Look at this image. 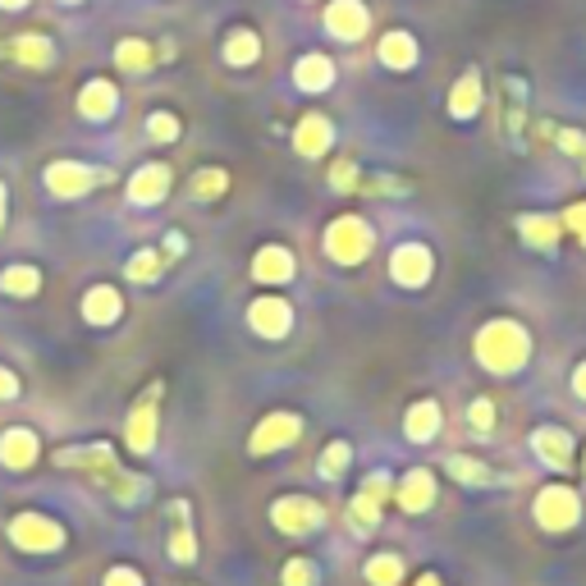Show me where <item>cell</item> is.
I'll return each instance as SVG.
<instances>
[{
    "instance_id": "obj_1",
    "label": "cell",
    "mask_w": 586,
    "mask_h": 586,
    "mask_svg": "<svg viewBox=\"0 0 586 586\" xmlns=\"http://www.w3.org/2000/svg\"><path fill=\"white\" fill-rule=\"evenodd\" d=\"M60 468H79V472H92L96 481H106L111 495L119 504H138L142 495H151V481L147 476H134V472H119L115 463V449L111 445H88V449H60L56 453Z\"/></svg>"
},
{
    "instance_id": "obj_2",
    "label": "cell",
    "mask_w": 586,
    "mask_h": 586,
    "mask_svg": "<svg viewBox=\"0 0 586 586\" xmlns=\"http://www.w3.org/2000/svg\"><path fill=\"white\" fill-rule=\"evenodd\" d=\"M527 335H522V325L518 321H491L486 330L476 335V358H481V367L486 371H499V376H508V371H518L522 363H527Z\"/></svg>"
},
{
    "instance_id": "obj_3",
    "label": "cell",
    "mask_w": 586,
    "mask_h": 586,
    "mask_svg": "<svg viewBox=\"0 0 586 586\" xmlns=\"http://www.w3.org/2000/svg\"><path fill=\"white\" fill-rule=\"evenodd\" d=\"M371 243H376V234H371V225L363 216H340V220H330V229H325V252L340 266L367 262L371 257Z\"/></svg>"
},
{
    "instance_id": "obj_4",
    "label": "cell",
    "mask_w": 586,
    "mask_h": 586,
    "mask_svg": "<svg viewBox=\"0 0 586 586\" xmlns=\"http://www.w3.org/2000/svg\"><path fill=\"white\" fill-rule=\"evenodd\" d=\"M111 180H115L111 170H92V165H79V161L46 165V188L56 197H88L96 184H111Z\"/></svg>"
},
{
    "instance_id": "obj_5",
    "label": "cell",
    "mask_w": 586,
    "mask_h": 586,
    "mask_svg": "<svg viewBox=\"0 0 586 586\" xmlns=\"http://www.w3.org/2000/svg\"><path fill=\"white\" fill-rule=\"evenodd\" d=\"M271 522L285 531V537H308V531H317L325 522V508L308 495H285L271 504Z\"/></svg>"
},
{
    "instance_id": "obj_6",
    "label": "cell",
    "mask_w": 586,
    "mask_h": 586,
    "mask_svg": "<svg viewBox=\"0 0 586 586\" xmlns=\"http://www.w3.org/2000/svg\"><path fill=\"white\" fill-rule=\"evenodd\" d=\"M161 380L157 386H147V394L134 403V413H129V426H124V440H129L134 453H151L157 449V413H161Z\"/></svg>"
},
{
    "instance_id": "obj_7",
    "label": "cell",
    "mask_w": 586,
    "mask_h": 586,
    "mask_svg": "<svg viewBox=\"0 0 586 586\" xmlns=\"http://www.w3.org/2000/svg\"><path fill=\"white\" fill-rule=\"evenodd\" d=\"M10 541L19 550H28V554H50V550H60L65 545V527L60 522H50L42 514H19L10 522Z\"/></svg>"
},
{
    "instance_id": "obj_8",
    "label": "cell",
    "mask_w": 586,
    "mask_h": 586,
    "mask_svg": "<svg viewBox=\"0 0 586 586\" xmlns=\"http://www.w3.org/2000/svg\"><path fill=\"white\" fill-rule=\"evenodd\" d=\"M302 436V417L298 413H271L266 422H257V430L248 436V453L252 458H266L275 449H289Z\"/></svg>"
},
{
    "instance_id": "obj_9",
    "label": "cell",
    "mask_w": 586,
    "mask_h": 586,
    "mask_svg": "<svg viewBox=\"0 0 586 586\" xmlns=\"http://www.w3.org/2000/svg\"><path fill=\"white\" fill-rule=\"evenodd\" d=\"M577 518H582V504H577V495H573L568 486H545V491H541V499H537V522H541L545 531H568V527H577Z\"/></svg>"
},
{
    "instance_id": "obj_10",
    "label": "cell",
    "mask_w": 586,
    "mask_h": 586,
    "mask_svg": "<svg viewBox=\"0 0 586 586\" xmlns=\"http://www.w3.org/2000/svg\"><path fill=\"white\" fill-rule=\"evenodd\" d=\"M248 325L257 330L262 340H285L289 330H294V308L279 294H266V298H257L248 308Z\"/></svg>"
},
{
    "instance_id": "obj_11",
    "label": "cell",
    "mask_w": 586,
    "mask_h": 586,
    "mask_svg": "<svg viewBox=\"0 0 586 586\" xmlns=\"http://www.w3.org/2000/svg\"><path fill=\"white\" fill-rule=\"evenodd\" d=\"M170 193V165L165 161H147L129 174V202L134 207H157Z\"/></svg>"
},
{
    "instance_id": "obj_12",
    "label": "cell",
    "mask_w": 586,
    "mask_h": 586,
    "mask_svg": "<svg viewBox=\"0 0 586 586\" xmlns=\"http://www.w3.org/2000/svg\"><path fill=\"white\" fill-rule=\"evenodd\" d=\"M367 23H371V14H367L363 0H330V10H325V28H330V37L358 42V37H367Z\"/></svg>"
},
{
    "instance_id": "obj_13",
    "label": "cell",
    "mask_w": 586,
    "mask_h": 586,
    "mask_svg": "<svg viewBox=\"0 0 586 586\" xmlns=\"http://www.w3.org/2000/svg\"><path fill=\"white\" fill-rule=\"evenodd\" d=\"M390 275H394V285H403V289H422L426 279H430V252H426L422 243H403V248H394Z\"/></svg>"
},
{
    "instance_id": "obj_14",
    "label": "cell",
    "mask_w": 586,
    "mask_h": 586,
    "mask_svg": "<svg viewBox=\"0 0 586 586\" xmlns=\"http://www.w3.org/2000/svg\"><path fill=\"white\" fill-rule=\"evenodd\" d=\"M294 275H298L294 252L279 248V243H266L257 257H252V279H257V285H289Z\"/></svg>"
},
{
    "instance_id": "obj_15",
    "label": "cell",
    "mask_w": 586,
    "mask_h": 586,
    "mask_svg": "<svg viewBox=\"0 0 586 586\" xmlns=\"http://www.w3.org/2000/svg\"><path fill=\"white\" fill-rule=\"evenodd\" d=\"M0 60H19L28 69H50L56 65V46H50V37H42V33H19L14 42L0 46Z\"/></svg>"
},
{
    "instance_id": "obj_16",
    "label": "cell",
    "mask_w": 586,
    "mask_h": 586,
    "mask_svg": "<svg viewBox=\"0 0 586 586\" xmlns=\"http://www.w3.org/2000/svg\"><path fill=\"white\" fill-rule=\"evenodd\" d=\"M386 495H390V476H386V472H371V476L363 481V491L353 495V504H348L353 522L371 531V527L380 522V504H386Z\"/></svg>"
},
{
    "instance_id": "obj_17",
    "label": "cell",
    "mask_w": 586,
    "mask_h": 586,
    "mask_svg": "<svg viewBox=\"0 0 586 586\" xmlns=\"http://www.w3.org/2000/svg\"><path fill=\"white\" fill-rule=\"evenodd\" d=\"M37 453H42V440L33 436L28 426H10L5 436H0V463H5L10 472L33 468V463H37Z\"/></svg>"
},
{
    "instance_id": "obj_18",
    "label": "cell",
    "mask_w": 586,
    "mask_h": 586,
    "mask_svg": "<svg viewBox=\"0 0 586 586\" xmlns=\"http://www.w3.org/2000/svg\"><path fill=\"white\" fill-rule=\"evenodd\" d=\"M330 142H335V129H330V119L308 111L298 124H294V147L302 151V157H325Z\"/></svg>"
},
{
    "instance_id": "obj_19",
    "label": "cell",
    "mask_w": 586,
    "mask_h": 586,
    "mask_svg": "<svg viewBox=\"0 0 586 586\" xmlns=\"http://www.w3.org/2000/svg\"><path fill=\"white\" fill-rule=\"evenodd\" d=\"M79 111H83V119H92V124L111 119V115L119 111V92H115V83H111V79H92V83H83V92H79Z\"/></svg>"
},
{
    "instance_id": "obj_20",
    "label": "cell",
    "mask_w": 586,
    "mask_h": 586,
    "mask_svg": "<svg viewBox=\"0 0 586 586\" xmlns=\"http://www.w3.org/2000/svg\"><path fill=\"white\" fill-rule=\"evenodd\" d=\"M124 317V298H119V289H111V285H92L88 294H83V321L88 325H115Z\"/></svg>"
},
{
    "instance_id": "obj_21",
    "label": "cell",
    "mask_w": 586,
    "mask_h": 586,
    "mask_svg": "<svg viewBox=\"0 0 586 586\" xmlns=\"http://www.w3.org/2000/svg\"><path fill=\"white\" fill-rule=\"evenodd\" d=\"M394 499H399V508H403V514H422V508H430V499H436V476H430L426 468L407 472V476L399 481Z\"/></svg>"
},
{
    "instance_id": "obj_22",
    "label": "cell",
    "mask_w": 586,
    "mask_h": 586,
    "mask_svg": "<svg viewBox=\"0 0 586 586\" xmlns=\"http://www.w3.org/2000/svg\"><path fill=\"white\" fill-rule=\"evenodd\" d=\"M170 518H174L170 559H174V564H193V559H197V537H193V527H188V504L174 499V504H170Z\"/></svg>"
},
{
    "instance_id": "obj_23",
    "label": "cell",
    "mask_w": 586,
    "mask_h": 586,
    "mask_svg": "<svg viewBox=\"0 0 586 586\" xmlns=\"http://www.w3.org/2000/svg\"><path fill=\"white\" fill-rule=\"evenodd\" d=\"M294 83L302 88V92H325L330 83H335V65H330V56H302L298 65H294Z\"/></svg>"
},
{
    "instance_id": "obj_24",
    "label": "cell",
    "mask_w": 586,
    "mask_h": 586,
    "mask_svg": "<svg viewBox=\"0 0 586 586\" xmlns=\"http://www.w3.org/2000/svg\"><path fill=\"white\" fill-rule=\"evenodd\" d=\"M531 449H537L550 468H568V463H573V440H568V430L541 426L537 436H531Z\"/></svg>"
},
{
    "instance_id": "obj_25",
    "label": "cell",
    "mask_w": 586,
    "mask_h": 586,
    "mask_svg": "<svg viewBox=\"0 0 586 586\" xmlns=\"http://www.w3.org/2000/svg\"><path fill=\"white\" fill-rule=\"evenodd\" d=\"M403 430H407V440H430L440 430V403H430V399H422V403H413L407 407V422H403Z\"/></svg>"
},
{
    "instance_id": "obj_26",
    "label": "cell",
    "mask_w": 586,
    "mask_h": 586,
    "mask_svg": "<svg viewBox=\"0 0 586 586\" xmlns=\"http://www.w3.org/2000/svg\"><path fill=\"white\" fill-rule=\"evenodd\" d=\"M257 56H262V37L252 28H234L225 37V65L243 69V65H257Z\"/></svg>"
},
{
    "instance_id": "obj_27",
    "label": "cell",
    "mask_w": 586,
    "mask_h": 586,
    "mask_svg": "<svg viewBox=\"0 0 586 586\" xmlns=\"http://www.w3.org/2000/svg\"><path fill=\"white\" fill-rule=\"evenodd\" d=\"M380 65L413 69L417 65V42L407 37V33H386V37H380Z\"/></svg>"
},
{
    "instance_id": "obj_28",
    "label": "cell",
    "mask_w": 586,
    "mask_h": 586,
    "mask_svg": "<svg viewBox=\"0 0 586 586\" xmlns=\"http://www.w3.org/2000/svg\"><path fill=\"white\" fill-rule=\"evenodd\" d=\"M0 294H10V298L42 294V271L37 266H5L0 271Z\"/></svg>"
},
{
    "instance_id": "obj_29",
    "label": "cell",
    "mask_w": 586,
    "mask_h": 586,
    "mask_svg": "<svg viewBox=\"0 0 586 586\" xmlns=\"http://www.w3.org/2000/svg\"><path fill=\"white\" fill-rule=\"evenodd\" d=\"M476 106H481V79H476V73H463L458 88H453V96H449V115L453 119H472Z\"/></svg>"
},
{
    "instance_id": "obj_30",
    "label": "cell",
    "mask_w": 586,
    "mask_h": 586,
    "mask_svg": "<svg viewBox=\"0 0 586 586\" xmlns=\"http://www.w3.org/2000/svg\"><path fill=\"white\" fill-rule=\"evenodd\" d=\"M115 65H119L124 73H142V69L151 65V46H147L142 37H124V42L115 46Z\"/></svg>"
},
{
    "instance_id": "obj_31",
    "label": "cell",
    "mask_w": 586,
    "mask_h": 586,
    "mask_svg": "<svg viewBox=\"0 0 586 586\" xmlns=\"http://www.w3.org/2000/svg\"><path fill=\"white\" fill-rule=\"evenodd\" d=\"M161 266H165V252L161 248H142V252L129 257V279L134 285H151V279L161 275Z\"/></svg>"
},
{
    "instance_id": "obj_32",
    "label": "cell",
    "mask_w": 586,
    "mask_h": 586,
    "mask_svg": "<svg viewBox=\"0 0 586 586\" xmlns=\"http://www.w3.org/2000/svg\"><path fill=\"white\" fill-rule=\"evenodd\" d=\"M188 193H193L197 202H216V197H225V193H229V174H225V170H197Z\"/></svg>"
},
{
    "instance_id": "obj_33",
    "label": "cell",
    "mask_w": 586,
    "mask_h": 586,
    "mask_svg": "<svg viewBox=\"0 0 586 586\" xmlns=\"http://www.w3.org/2000/svg\"><path fill=\"white\" fill-rule=\"evenodd\" d=\"M348 458H353V449H348L344 440H330V445L321 449V463H317V472H321L325 481H340V476H344V468H348Z\"/></svg>"
},
{
    "instance_id": "obj_34",
    "label": "cell",
    "mask_w": 586,
    "mask_h": 586,
    "mask_svg": "<svg viewBox=\"0 0 586 586\" xmlns=\"http://www.w3.org/2000/svg\"><path fill=\"white\" fill-rule=\"evenodd\" d=\"M554 234H559V225L550 216H522V239L527 243H537V248H554Z\"/></svg>"
},
{
    "instance_id": "obj_35",
    "label": "cell",
    "mask_w": 586,
    "mask_h": 586,
    "mask_svg": "<svg viewBox=\"0 0 586 586\" xmlns=\"http://www.w3.org/2000/svg\"><path fill=\"white\" fill-rule=\"evenodd\" d=\"M449 472H453L458 481H468V486H491V481H495L491 468H481L476 458H463V453H453V458H449Z\"/></svg>"
},
{
    "instance_id": "obj_36",
    "label": "cell",
    "mask_w": 586,
    "mask_h": 586,
    "mask_svg": "<svg viewBox=\"0 0 586 586\" xmlns=\"http://www.w3.org/2000/svg\"><path fill=\"white\" fill-rule=\"evenodd\" d=\"M399 577H403V564L394 554H376L367 564V582L371 586H399Z\"/></svg>"
},
{
    "instance_id": "obj_37",
    "label": "cell",
    "mask_w": 586,
    "mask_h": 586,
    "mask_svg": "<svg viewBox=\"0 0 586 586\" xmlns=\"http://www.w3.org/2000/svg\"><path fill=\"white\" fill-rule=\"evenodd\" d=\"M147 138L151 142H174V138H180V119H174L170 111L147 115Z\"/></svg>"
},
{
    "instance_id": "obj_38",
    "label": "cell",
    "mask_w": 586,
    "mask_h": 586,
    "mask_svg": "<svg viewBox=\"0 0 586 586\" xmlns=\"http://www.w3.org/2000/svg\"><path fill=\"white\" fill-rule=\"evenodd\" d=\"M330 184H335L340 193L363 188V180H358V165H353V161H335V165H330Z\"/></svg>"
},
{
    "instance_id": "obj_39",
    "label": "cell",
    "mask_w": 586,
    "mask_h": 586,
    "mask_svg": "<svg viewBox=\"0 0 586 586\" xmlns=\"http://www.w3.org/2000/svg\"><path fill=\"white\" fill-rule=\"evenodd\" d=\"M285 586H317V568L308 564V559H289L285 564V577H279Z\"/></svg>"
},
{
    "instance_id": "obj_40",
    "label": "cell",
    "mask_w": 586,
    "mask_h": 586,
    "mask_svg": "<svg viewBox=\"0 0 586 586\" xmlns=\"http://www.w3.org/2000/svg\"><path fill=\"white\" fill-rule=\"evenodd\" d=\"M468 422H472V430H481V436H486V430L495 426V403H491V399H476V403L468 407Z\"/></svg>"
},
{
    "instance_id": "obj_41",
    "label": "cell",
    "mask_w": 586,
    "mask_h": 586,
    "mask_svg": "<svg viewBox=\"0 0 586 586\" xmlns=\"http://www.w3.org/2000/svg\"><path fill=\"white\" fill-rule=\"evenodd\" d=\"M363 188H367V193H380V197H403V193H407V184L386 180V174H380V180H363Z\"/></svg>"
},
{
    "instance_id": "obj_42",
    "label": "cell",
    "mask_w": 586,
    "mask_h": 586,
    "mask_svg": "<svg viewBox=\"0 0 586 586\" xmlns=\"http://www.w3.org/2000/svg\"><path fill=\"white\" fill-rule=\"evenodd\" d=\"M564 225H568L573 234L586 243V202H577V207H568V211H564Z\"/></svg>"
},
{
    "instance_id": "obj_43",
    "label": "cell",
    "mask_w": 586,
    "mask_h": 586,
    "mask_svg": "<svg viewBox=\"0 0 586 586\" xmlns=\"http://www.w3.org/2000/svg\"><path fill=\"white\" fill-rule=\"evenodd\" d=\"M101 586H142V573L138 568H111Z\"/></svg>"
},
{
    "instance_id": "obj_44",
    "label": "cell",
    "mask_w": 586,
    "mask_h": 586,
    "mask_svg": "<svg viewBox=\"0 0 586 586\" xmlns=\"http://www.w3.org/2000/svg\"><path fill=\"white\" fill-rule=\"evenodd\" d=\"M19 394V376L10 367H0V399H14Z\"/></svg>"
},
{
    "instance_id": "obj_45",
    "label": "cell",
    "mask_w": 586,
    "mask_h": 586,
    "mask_svg": "<svg viewBox=\"0 0 586 586\" xmlns=\"http://www.w3.org/2000/svg\"><path fill=\"white\" fill-rule=\"evenodd\" d=\"M161 252H165V262H174V257H180V252H188V239H184V234H170Z\"/></svg>"
},
{
    "instance_id": "obj_46",
    "label": "cell",
    "mask_w": 586,
    "mask_h": 586,
    "mask_svg": "<svg viewBox=\"0 0 586 586\" xmlns=\"http://www.w3.org/2000/svg\"><path fill=\"white\" fill-rule=\"evenodd\" d=\"M573 390L586 399V363H582V367H577V376H573Z\"/></svg>"
},
{
    "instance_id": "obj_47",
    "label": "cell",
    "mask_w": 586,
    "mask_h": 586,
    "mask_svg": "<svg viewBox=\"0 0 586 586\" xmlns=\"http://www.w3.org/2000/svg\"><path fill=\"white\" fill-rule=\"evenodd\" d=\"M5 211H10V197H5V184H0V229H5Z\"/></svg>"
},
{
    "instance_id": "obj_48",
    "label": "cell",
    "mask_w": 586,
    "mask_h": 586,
    "mask_svg": "<svg viewBox=\"0 0 586 586\" xmlns=\"http://www.w3.org/2000/svg\"><path fill=\"white\" fill-rule=\"evenodd\" d=\"M28 5V0H0V10H23Z\"/></svg>"
},
{
    "instance_id": "obj_49",
    "label": "cell",
    "mask_w": 586,
    "mask_h": 586,
    "mask_svg": "<svg viewBox=\"0 0 586 586\" xmlns=\"http://www.w3.org/2000/svg\"><path fill=\"white\" fill-rule=\"evenodd\" d=\"M417 586H440V577H430V573H426V577H422Z\"/></svg>"
},
{
    "instance_id": "obj_50",
    "label": "cell",
    "mask_w": 586,
    "mask_h": 586,
    "mask_svg": "<svg viewBox=\"0 0 586 586\" xmlns=\"http://www.w3.org/2000/svg\"><path fill=\"white\" fill-rule=\"evenodd\" d=\"M60 5H79V0H60Z\"/></svg>"
},
{
    "instance_id": "obj_51",
    "label": "cell",
    "mask_w": 586,
    "mask_h": 586,
    "mask_svg": "<svg viewBox=\"0 0 586 586\" xmlns=\"http://www.w3.org/2000/svg\"><path fill=\"white\" fill-rule=\"evenodd\" d=\"M582 161H586V151H582Z\"/></svg>"
}]
</instances>
